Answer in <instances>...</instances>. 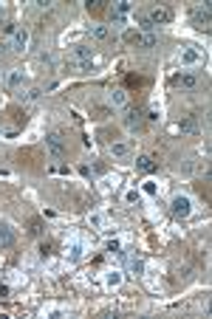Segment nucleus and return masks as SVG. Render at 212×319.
<instances>
[{
	"mask_svg": "<svg viewBox=\"0 0 212 319\" xmlns=\"http://www.w3.org/2000/svg\"><path fill=\"white\" fill-rule=\"evenodd\" d=\"M17 161L20 167H26V170H34V173H40L43 170V161H45V155L37 150V147H23L17 153Z\"/></svg>",
	"mask_w": 212,
	"mask_h": 319,
	"instance_id": "f257e3e1",
	"label": "nucleus"
},
{
	"mask_svg": "<svg viewBox=\"0 0 212 319\" xmlns=\"http://www.w3.org/2000/svg\"><path fill=\"white\" fill-rule=\"evenodd\" d=\"M144 17L150 20V26H167L170 20H173V9H167V6H153V9L144 11Z\"/></svg>",
	"mask_w": 212,
	"mask_h": 319,
	"instance_id": "f03ea898",
	"label": "nucleus"
},
{
	"mask_svg": "<svg viewBox=\"0 0 212 319\" xmlns=\"http://www.w3.org/2000/svg\"><path fill=\"white\" fill-rule=\"evenodd\" d=\"M45 150L54 155V158H65V141H62V133L60 130H54L45 136Z\"/></svg>",
	"mask_w": 212,
	"mask_h": 319,
	"instance_id": "7ed1b4c3",
	"label": "nucleus"
},
{
	"mask_svg": "<svg viewBox=\"0 0 212 319\" xmlns=\"http://www.w3.org/2000/svg\"><path fill=\"white\" fill-rule=\"evenodd\" d=\"M170 82H173L176 88H184V91H195V88L201 85V79L195 77L193 71H181V74H176Z\"/></svg>",
	"mask_w": 212,
	"mask_h": 319,
	"instance_id": "20e7f679",
	"label": "nucleus"
},
{
	"mask_svg": "<svg viewBox=\"0 0 212 319\" xmlns=\"http://www.w3.org/2000/svg\"><path fill=\"white\" fill-rule=\"evenodd\" d=\"M170 212L184 220V217L193 215V204H190V198H187V195H176V198H173V204H170Z\"/></svg>",
	"mask_w": 212,
	"mask_h": 319,
	"instance_id": "39448f33",
	"label": "nucleus"
},
{
	"mask_svg": "<svg viewBox=\"0 0 212 319\" xmlns=\"http://www.w3.org/2000/svg\"><path fill=\"white\" fill-rule=\"evenodd\" d=\"M144 124V113L139 107H124V127L127 130H141Z\"/></svg>",
	"mask_w": 212,
	"mask_h": 319,
	"instance_id": "423d86ee",
	"label": "nucleus"
},
{
	"mask_svg": "<svg viewBox=\"0 0 212 319\" xmlns=\"http://www.w3.org/2000/svg\"><path fill=\"white\" fill-rule=\"evenodd\" d=\"M159 158H156V155H139V158H136V170H139V173H144V175H150V173H156V170H159Z\"/></svg>",
	"mask_w": 212,
	"mask_h": 319,
	"instance_id": "0eeeda50",
	"label": "nucleus"
},
{
	"mask_svg": "<svg viewBox=\"0 0 212 319\" xmlns=\"http://www.w3.org/2000/svg\"><path fill=\"white\" fill-rule=\"evenodd\" d=\"M210 23H212L210 6H204V9H195L193 11V26L198 28V31H210Z\"/></svg>",
	"mask_w": 212,
	"mask_h": 319,
	"instance_id": "6e6552de",
	"label": "nucleus"
},
{
	"mask_svg": "<svg viewBox=\"0 0 212 319\" xmlns=\"http://www.w3.org/2000/svg\"><path fill=\"white\" fill-rule=\"evenodd\" d=\"M68 74H91L94 71V60H68L65 62Z\"/></svg>",
	"mask_w": 212,
	"mask_h": 319,
	"instance_id": "1a4fd4ad",
	"label": "nucleus"
},
{
	"mask_svg": "<svg viewBox=\"0 0 212 319\" xmlns=\"http://www.w3.org/2000/svg\"><path fill=\"white\" fill-rule=\"evenodd\" d=\"M26 232L31 234V237H45V220L40 215L34 217H28V223H26Z\"/></svg>",
	"mask_w": 212,
	"mask_h": 319,
	"instance_id": "9d476101",
	"label": "nucleus"
},
{
	"mask_svg": "<svg viewBox=\"0 0 212 319\" xmlns=\"http://www.w3.org/2000/svg\"><path fill=\"white\" fill-rule=\"evenodd\" d=\"M85 9H88V14L91 17H105L107 11H110V6H107L105 0H91V3H85Z\"/></svg>",
	"mask_w": 212,
	"mask_h": 319,
	"instance_id": "9b49d317",
	"label": "nucleus"
},
{
	"mask_svg": "<svg viewBox=\"0 0 212 319\" xmlns=\"http://www.w3.org/2000/svg\"><path fill=\"white\" fill-rule=\"evenodd\" d=\"M130 144H127V141H119V138H116V141H110V155H113V158H119V161H122V158H130Z\"/></svg>",
	"mask_w": 212,
	"mask_h": 319,
	"instance_id": "f8f14e48",
	"label": "nucleus"
},
{
	"mask_svg": "<svg viewBox=\"0 0 212 319\" xmlns=\"http://www.w3.org/2000/svg\"><path fill=\"white\" fill-rule=\"evenodd\" d=\"M178 130H181V133H184V136H198V119H195V116H184V119L178 121Z\"/></svg>",
	"mask_w": 212,
	"mask_h": 319,
	"instance_id": "ddd939ff",
	"label": "nucleus"
},
{
	"mask_svg": "<svg viewBox=\"0 0 212 319\" xmlns=\"http://www.w3.org/2000/svg\"><path fill=\"white\" fill-rule=\"evenodd\" d=\"M9 246H14V232L6 220H0V249H9Z\"/></svg>",
	"mask_w": 212,
	"mask_h": 319,
	"instance_id": "4468645a",
	"label": "nucleus"
},
{
	"mask_svg": "<svg viewBox=\"0 0 212 319\" xmlns=\"http://www.w3.org/2000/svg\"><path fill=\"white\" fill-rule=\"evenodd\" d=\"M26 45H28V31L26 28H17L14 37H11V48L14 51H26Z\"/></svg>",
	"mask_w": 212,
	"mask_h": 319,
	"instance_id": "2eb2a0df",
	"label": "nucleus"
},
{
	"mask_svg": "<svg viewBox=\"0 0 212 319\" xmlns=\"http://www.w3.org/2000/svg\"><path fill=\"white\" fill-rule=\"evenodd\" d=\"M178 62H181V65H198V62H201V54L195 51V48H184V51L178 54Z\"/></svg>",
	"mask_w": 212,
	"mask_h": 319,
	"instance_id": "dca6fc26",
	"label": "nucleus"
},
{
	"mask_svg": "<svg viewBox=\"0 0 212 319\" xmlns=\"http://www.w3.org/2000/svg\"><path fill=\"white\" fill-rule=\"evenodd\" d=\"M156 45H159V34H156V31H141L136 48H156Z\"/></svg>",
	"mask_w": 212,
	"mask_h": 319,
	"instance_id": "f3484780",
	"label": "nucleus"
},
{
	"mask_svg": "<svg viewBox=\"0 0 212 319\" xmlns=\"http://www.w3.org/2000/svg\"><path fill=\"white\" fill-rule=\"evenodd\" d=\"M88 113H91V119H107V116H113V110L107 107V105H91L88 107Z\"/></svg>",
	"mask_w": 212,
	"mask_h": 319,
	"instance_id": "a211bd4d",
	"label": "nucleus"
},
{
	"mask_svg": "<svg viewBox=\"0 0 212 319\" xmlns=\"http://www.w3.org/2000/svg\"><path fill=\"white\" fill-rule=\"evenodd\" d=\"M195 190H198V195H201L204 201H210V173H204V178L195 181Z\"/></svg>",
	"mask_w": 212,
	"mask_h": 319,
	"instance_id": "6ab92c4d",
	"label": "nucleus"
},
{
	"mask_svg": "<svg viewBox=\"0 0 212 319\" xmlns=\"http://www.w3.org/2000/svg\"><path fill=\"white\" fill-rule=\"evenodd\" d=\"M91 37H94L97 43H107V40H110V28L107 26H94L91 28Z\"/></svg>",
	"mask_w": 212,
	"mask_h": 319,
	"instance_id": "aec40b11",
	"label": "nucleus"
},
{
	"mask_svg": "<svg viewBox=\"0 0 212 319\" xmlns=\"http://www.w3.org/2000/svg\"><path fill=\"white\" fill-rule=\"evenodd\" d=\"M23 79H26V74L20 68H14V71H9V77H6V85L9 88H20L23 85Z\"/></svg>",
	"mask_w": 212,
	"mask_h": 319,
	"instance_id": "412c9836",
	"label": "nucleus"
},
{
	"mask_svg": "<svg viewBox=\"0 0 212 319\" xmlns=\"http://www.w3.org/2000/svg\"><path fill=\"white\" fill-rule=\"evenodd\" d=\"M9 116H11V121H14L17 127L26 124V110H23V107H9Z\"/></svg>",
	"mask_w": 212,
	"mask_h": 319,
	"instance_id": "4be33fe9",
	"label": "nucleus"
},
{
	"mask_svg": "<svg viewBox=\"0 0 212 319\" xmlns=\"http://www.w3.org/2000/svg\"><path fill=\"white\" fill-rule=\"evenodd\" d=\"M124 85L127 88H144L147 85V79L139 77V74H127V77H124Z\"/></svg>",
	"mask_w": 212,
	"mask_h": 319,
	"instance_id": "5701e85b",
	"label": "nucleus"
},
{
	"mask_svg": "<svg viewBox=\"0 0 212 319\" xmlns=\"http://www.w3.org/2000/svg\"><path fill=\"white\" fill-rule=\"evenodd\" d=\"M97 136L102 138V141H116V138H119V130H116V127H102Z\"/></svg>",
	"mask_w": 212,
	"mask_h": 319,
	"instance_id": "b1692460",
	"label": "nucleus"
},
{
	"mask_svg": "<svg viewBox=\"0 0 212 319\" xmlns=\"http://www.w3.org/2000/svg\"><path fill=\"white\" fill-rule=\"evenodd\" d=\"M110 105H113V107H124V105H127V94H124V91H113V94H110Z\"/></svg>",
	"mask_w": 212,
	"mask_h": 319,
	"instance_id": "393cba45",
	"label": "nucleus"
},
{
	"mask_svg": "<svg viewBox=\"0 0 212 319\" xmlns=\"http://www.w3.org/2000/svg\"><path fill=\"white\" fill-rule=\"evenodd\" d=\"M71 60H94V57H91V51L85 48V45H77L74 54H71Z\"/></svg>",
	"mask_w": 212,
	"mask_h": 319,
	"instance_id": "a878e982",
	"label": "nucleus"
},
{
	"mask_svg": "<svg viewBox=\"0 0 212 319\" xmlns=\"http://www.w3.org/2000/svg\"><path fill=\"white\" fill-rule=\"evenodd\" d=\"M37 251H40V257H43V260H45V257H51V254H54V240H43Z\"/></svg>",
	"mask_w": 212,
	"mask_h": 319,
	"instance_id": "bb28decb",
	"label": "nucleus"
},
{
	"mask_svg": "<svg viewBox=\"0 0 212 319\" xmlns=\"http://www.w3.org/2000/svg\"><path fill=\"white\" fill-rule=\"evenodd\" d=\"M139 37H141V31H124L122 40H124L127 45H139Z\"/></svg>",
	"mask_w": 212,
	"mask_h": 319,
	"instance_id": "cd10ccee",
	"label": "nucleus"
},
{
	"mask_svg": "<svg viewBox=\"0 0 212 319\" xmlns=\"http://www.w3.org/2000/svg\"><path fill=\"white\" fill-rule=\"evenodd\" d=\"M40 96H43V88H28V91H26V102H37Z\"/></svg>",
	"mask_w": 212,
	"mask_h": 319,
	"instance_id": "c85d7f7f",
	"label": "nucleus"
},
{
	"mask_svg": "<svg viewBox=\"0 0 212 319\" xmlns=\"http://www.w3.org/2000/svg\"><path fill=\"white\" fill-rule=\"evenodd\" d=\"M80 257H82V246L74 243V246H71V260H80Z\"/></svg>",
	"mask_w": 212,
	"mask_h": 319,
	"instance_id": "c756f323",
	"label": "nucleus"
},
{
	"mask_svg": "<svg viewBox=\"0 0 212 319\" xmlns=\"http://www.w3.org/2000/svg\"><path fill=\"white\" fill-rule=\"evenodd\" d=\"M119 283H122V274H119V271L107 274V285H119Z\"/></svg>",
	"mask_w": 212,
	"mask_h": 319,
	"instance_id": "7c9ffc66",
	"label": "nucleus"
},
{
	"mask_svg": "<svg viewBox=\"0 0 212 319\" xmlns=\"http://www.w3.org/2000/svg\"><path fill=\"white\" fill-rule=\"evenodd\" d=\"M147 121H159V110H147V116H144Z\"/></svg>",
	"mask_w": 212,
	"mask_h": 319,
	"instance_id": "2f4dec72",
	"label": "nucleus"
},
{
	"mask_svg": "<svg viewBox=\"0 0 212 319\" xmlns=\"http://www.w3.org/2000/svg\"><path fill=\"white\" fill-rule=\"evenodd\" d=\"M9 48H11L9 43H0V60H3V57H6V54H9Z\"/></svg>",
	"mask_w": 212,
	"mask_h": 319,
	"instance_id": "473e14b6",
	"label": "nucleus"
},
{
	"mask_svg": "<svg viewBox=\"0 0 212 319\" xmlns=\"http://www.w3.org/2000/svg\"><path fill=\"white\" fill-rule=\"evenodd\" d=\"M136 198H139V195H136V192H133V190L127 192V195H124V201H127V204H133V201H136Z\"/></svg>",
	"mask_w": 212,
	"mask_h": 319,
	"instance_id": "72a5a7b5",
	"label": "nucleus"
},
{
	"mask_svg": "<svg viewBox=\"0 0 212 319\" xmlns=\"http://www.w3.org/2000/svg\"><path fill=\"white\" fill-rule=\"evenodd\" d=\"M3 14H6V6H3V3H0V20H3Z\"/></svg>",
	"mask_w": 212,
	"mask_h": 319,
	"instance_id": "f704fd0d",
	"label": "nucleus"
}]
</instances>
